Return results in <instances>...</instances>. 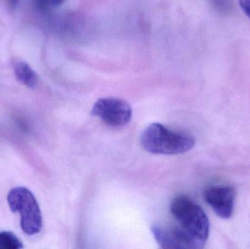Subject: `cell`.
Segmentation results:
<instances>
[{
    "instance_id": "cell-1",
    "label": "cell",
    "mask_w": 250,
    "mask_h": 249,
    "mask_svg": "<svg viewBox=\"0 0 250 249\" xmlns=\"http://www.w3.org/2000/svg\"><path fill=\"white\" fill-rule=\"evenodd\" d=\"M170 213L173 225L185 243L186 249L204 248L209 235L210 224L202 208L186 196L172 200Z\"/></svg>"
},
{
    "instance_id": "cell-2",
    "label": "cell",
    "mask_w": 250,
    "mask_h": 249,
    "mask_svg": "<svg viewBox=\"0 0 250 249\" xmlns=\"http://www.w3.org/2000/svg\"><path fill=\"white\" fill-rule=\"evenodd\" d=\"M141 143L149 153L173 155L186 153L193 149L195 140L189 134L171 131L163 124L154 123L143 132Z\"/></svg>"
},
{
    "instance_id": "cell-3",
    "label": "cell",
    "mask_w": 250,
    "mask_h": 249,
    "mask_svg": "<svg viewBox=\"0 0 250 249\" xmlns=\"http://www.w3.org/2000/svg\"><path fill=\"white\" fill-rule=\"evenodd\" d=\"M7 200L10 210L20 215L23 232L28 235L39 233L42 226V213L33 193L25 187H16L9 192Z\"/></svg>"
},
{
    "instance_id": "cell-4",
    "label": "cell",
    "mask_w": 250,
    "mask_h": 249,
    "mask_svg": "<svg viewBox=\"0 0 250 249\" xmlns=\"http://www.w3.org/2000/svg\"><path fill=\"white\" fill-rule=\"evenodd\" d=\"M92 114L101 118L107 125L112 127H124L132 118V108L123 99L101 98L94 105Z\"/></svg>"
},
{
    "instance_id": "cell-5",
    "label": "cell",
    "mask_w": 250,
    "mask_h": 249,
    "mask_svg": "<svg viewBox=\"0 0 250 249\" xmlns=\"http://www.w3.org/2000/svg\"><path fill=\"white\" fill-rule=\"evenodd\" d=\"M236 197V189L229 186L208 187L204 193L207 204L223 219H230L233 216Z\"/></svg>"
},
{
    "instance_id": "cell-6",
    "label": "cell",
    "mask_w": 250,
    "mask_h": 249,
    "mask_svg": "<svg viewBox=\"0 0 250 249\" xmlns=\"http://www.w3.org/2000/svg\"><path fill=\"white\" fill-rule=\"evenodd\" d=\"M13 70L16 78L26 87L34 89L38 83L36 72L24 61H18L13 64Z\"/></svg>"
},
{
    "instance_id": "cell-7",
    "label": "cell",
    "mask_w": 250,
    "mask_h": 249,
    "mask_svg": "<svg viewBox=\"0 0 250 249\" xmlns=\"http://www.w3.org/2000/svg\"><path fill=\"white\" fill-rule=\"evenodd\" d=\"M23 246L15 234L10 231L0 232V249H20Z\"/></svg>"
},
{
    "instance_id": "cell-8",
    "label": "cell",
    "mask_w": 250,
    "mask_h": 249,
    "mask_svg": "<svg viewBox=\"0 0 250 249\" xmlns=\"http://www.w3.org/2000/svg\"><path fill=\"white\" fill-rule=\"evenodd\" d=\"M211 7L220 14L228 15L233 11V0H208Z\"/></svg>"
},
{
    "instance_id": "cell-9",
    "label": "cell",
    "mask_w": 250,
    "mask_h": 249,
    "mask_svg": "<svg viewBox=\"0 0 250 249\" xmlns=\"http://www.w3.org/2000/svg\"><path fill=\"white\" fill-rule=\"evenodd\" d=\"M241 8L250 19V0H239Z\"/></svg>"
},
{
    "instance_id": "cell-10",
    "label": "cell",
    "mask_w": 250,
    "mask_h": 249,
    "mask_svg": "<svg viewBox=\"0 0 250 249\" xmlns=\"http://www.w3.org/2000/svg\"><path fill=\"white\" fill-rule=\"evenodd\" d=\"M7 4H8V7H10V10H16L18 4H19V0H7Z\"/></svg>"
},
{
    "instance_id": "cell-11",
    "label": "cell",
    "mask_w": 250,
    "mask_h": 249,
    "mask_svg": "<svg viewBox=\"0 0 250 249\" xmlns=\"http://www.w3.org/2000/svg\"><path fill=\"white\" fill-rule=\"evenodd\" d=\"M64 0H49L50 4L53 7H58V6L61 5Z\"/></svg>"
}]
</instances>
